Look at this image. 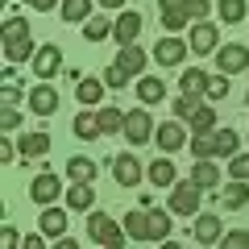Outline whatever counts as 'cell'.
<instances>
[{"label":"cell","instance_id":"15","mask_svg":"<svg viewBox=\"0 0 249 249\" xmlns=\"http://www.w3.org/2000/svg\"><path fill=\"white\" fill-rule=\"evenodd\" d=\"M145 62H150V54H145L142 46H124V50L116 54V67H121V71L129 75V79H133V75H142V71H145Z\"/></svg>","mask_w":249,"mask_h":249},{"label":"cell","instance_id":"38","mask_svg":"<svg viewBox=\"0 0 249 249\" xmlns=\"http://www.w3.org/2000/svg\"><path fill=\"white\" fill-rule=\"evenodd\" d=\"M229 178H237V183H249V154H237V158H229Z\"/></svg>","mask_w":249,"mask_h":249},{"label":"cell","instance_id":"53","mask_svg":"<svg viewBox=\"0 0 249 249\" xmlns=\"http://www.w3.org/2000/svg\"><path fill=\"white\" fill-rule=\"evenodd\" d=\"M245 100H249V91H245Z\"/></svg>","mask_w":249,"mask_h":249},{"label":"cell","instance_id":"29","mask_svg":"<svg viewBox=\"0 0 249 249\" xmlns=\"http://www.w3.org/2000/svg\"><path fill=\"white\" fill-rule=\"evenodd\" d=\"M249 204V183H237V178H229L224 183V208L229 212H237V208Z\"/></svg>","mask_w":249,"mask_h":249},{"label":"cell","instance_id":"45","mask_svg":"<svg viewBox=\"0 0 249 249\" xmlns=\"http://www.w3.org/2000/svg\"><path fill=\"white\" fill-rule=\"evenodd\" d=\"M17 100H21V88L17 83H4V108H17Z\"/></svg>","mask_w":249,"mask_h":249},{"label":"cell","instance_id":"37","mask_svg":"<svg viewBox=\"0 0 249 249\" xmlns=\"http://www.w3.org/2000/svg\"><path fill=\"white\" fill-rule=\"evenodd\" d=\"M204 96L212 100V104H216V100H224V96H229V75H220V71H216L212 79H208V91H204Z\"/></svg>","mask_w":249,"mask_h":249},{"label":"cell","instance_id":"11","mask_svg":"<svg viewBox=\"0 0 249 249\" xmlns=\"http://www.w3.org/2000/svg\"><path fill=\"white\" fill-rule=\"evenodd\" d=\"M112 175H116L121 187H137L145 170H142V162H137L133 154H116V158H112Z\"/></svg>","mask_w":249,"mask_h":249},{"label":"cell","instance_id":"51","mask_svg":"<svg viewBox=\"0 0 249 249\" xmlns=\"http://www.w3.org/2000/svg\"><path fill=\"white\" fill-rule=\"evenodd\" d=\"M96 4H100V9H121L124 0H96Z\"/></svg>","mask_w":249,"mask_h":249},{"label":"cell","instance_id":"44","mask_svg":"<svg viewBox=\"0 0 249 249\" xmlns=\"http://www.w3.org/2000/svg\"><path fill=\"white\" fill-rule=\"evenodd\" d=\"M0 245H4V249H17V245H21V237H17V229H13V224H4V232H0Z\"/></svg>","mask_w":249,"mask_h":249},{"label":"cell","instance_id":"48","mask_svg":"<svg viewBox=\"0 0 249 249\" xmlns=\"http://www.w3.org/2000/svg\"><path fill=\"white\" fill-rule=\"evenodd\" d=\"M54 249H79V241H71V237H58V241H54Z\"/></svg>","mask_w":249,"mask_h":249},{"label":"cell","instance_id":"34","mask_svg":"<svg viewBox=\"0 0 249 249\" xmlns=\"http://www.w3.org/2000/svg\"><path fill=\"white\" fill-rule=\"evenodd\" d=\"M216 9H220L224 25H237V21H245V17H249V13H245V0H220Z\"/></svg>","mask_w":249,"mask_h":249},{"label":"cell","instance_id":"23","mask_svg":"<svg viewBox=\"0 0 249 249\" xmlns=\"http://www.w3.org/2000/svg\"><path fill=\"white\" fill-rule=\"evenodd\" d=\"M91 199H96L91 183H71V187H67V208H71V212H88Z\"/></svg>","mask_w":249,"mask_h":249},{"label":"cell","instance_id":"17","mask_svg":"<svg viewBox=\"0 0 249 249\" xmlns=\"http://www.w3.org/2000/svg\"><path fill=\"white\" fill-rule=\"evenodd\" d=\"M124 232H129V241H150V208L124 212Z\"/></svg>","mask_w":249,"mask_h":249},{"label":"cell","instance_id":"46","mask_svg":"<svg viewBox=\"0 0 249 249\" xmlns=\"http://www.w3.org/2000/svg\"><path fill=\"white\" fill-rule=\"evenodd\" d=\"M17 154H21V150H17V145H13V142H4V145H0V158H4V162H13V158H17Z\"/></svg>","mask_w":249,"mask_h":249},{"label":"cell","instance_id":"27","mask_svg":"<svg viewBox=\"0 0 249 249\" xmlns=\"http://www.w3.org/2000/svg\"><path fill=\"white\" fill-rule=\"evenodd\" d=\"M208 79H212V75H204L199 71V67H191V71H183V79H178V88H183V96H204L208 91Z\"/></svg>","mask_w":249,"mask_h":249},{"label":"cell","instance_id":"31","mask_svg":"<svg viewBox=\"0 0 249 249\" xmlns=\"http://www.w3.org/2000/svg\"><path fill=\"white\" fill-rule=\"evenodd\" d=\"M75 137H79V142H96V137H100V121H96L91 108L75 116Z\"/></svg>","mask_w":249,"mask_h":249},{"label":"cell","instance_id":"10","mask_svg":"<svg viewBox=\"0 0 249 249\" xmlns=\"http://www.w3.org/2000/svg\"><path fill=\"white\" fill-rule=\"evenodd\" d=\"M58 67H62V50H58V46H54V42L37 46V54H34V75H37V79H42V83L54 79Z\"/></svg>","mask_w":249,"mask_h":249},{"label":"cell","instance_id":"41","mask_svg":"<svg viewBox=\"0 0 249 249\" xmlns=\"http://www.w3.org/2000/svg\"><path fill=\"white\" fill-rule=\"evenodd\" d=\"M208 13H212V0H187V17L196 21V25L208 17Z\"/></svg>","mask_w":249,"mask_h":249},{"label":"cell","instance_id":"40","mask_svg":"<svg viewBox=\"0 0 249 249\" xmlns=\"http://www.w3.org/2000/svg\"><path fill=\"white\" fill-rule=\"evenodd\" d=\"M196 108H199V104H196V96H178V100H175V116H178L183 124L191 121V112H196Z\"/></svg>","mask_w":249,"mask_h":249},{"label":"cell","instance_id":"47","mask_svg":"<svg viewBox=\"0 0 249 249\" xmlns=\"http://www.w3.org/2000/svg\"><path fill=\"white\" fill-rule=\"evenodd\" d=\"M25 4H34V9H37V13H50V9H54V4H58V0H25Z\"/></svg>","mask_w":249,"mask_h":249},{"label":"cell","instance_id":"33","mask_svg":"<svg viewBox=\"0 0 249 249\" xmlns=\"http://www.w3.org/2000/svg\"><path fill=\"white\" fill-rule=\"evenodd\" d=\"M170 229H175V220L166 212H150V241H170Z\"/></svg>","mask_w":249,"mask_h":249},{"label":"cell","instance_id":"20","mask_svg":"<svg viewBox=\"0 0 249 249\" xmlns=\"http://www.w3.org/2000/svg\"><path fill=\"white\" fill-rule=\"evenodd\" d=\"M191 137H208V133H216V108L212 104H199L196 112H191Z\"/></svg>","mask_w":249,"mask_h":249},{"label":"cell","instance_id":"6","mask_svg":"<svg viewBox=\"0 0 249 249\" xmlns=\"http://www.w3.org/2000/svg\"><path fill=\"white\" fill-rule=\"evenodd\" d=\"M245 67H249V50L241 42H229V46L216 50V71L220 75H241Z\"/></svg>","mask_w":249,"mask_h":249},{"label":"cell","instance_id":"7","mask_svg":"<svg viewBox=\"0 0 249 249\" xmlns=\"http://www.w3.org/2000/svg\"><path fill=\"white\" fill-rule=\"evenodd\" d=\"M29 112L34 116H54L58 112V88L54 83H34L29 88Z\"/></svg>","mask_w":249,"mask_h":249},{"label":"cell","instance_id":"18","mask_svg":"<svg viewBox=\"0 0 249 249\" xmlns=\"http://www.w3.org/2000/svg\"><path fill=\"white\" fill-rule=\"evenodd\" d=\"M191 183H196L199 191H216V187L224 183L220 166H216V162H196V166H191Z\"/></svg>","mask_w":249,"mask_h":249},{"label":"cell","instance_id":"25","mask_svg":"<svg viewBox=\"0 0 249 249\" xmlns=\"http://www.w3.org/2000/svg\"><path fill=\"white\" fill-rule=\"evenodd\" d=\"M58 13H62V21H71V25H83V21H91V0H62Z\"/></svg>","mask_w":249,"mask_h":249},{"label":"cell","instance_id":"21","mask_svg":"<svg viewBox=\"0 0 249 249\" xmlns=\"http://www.w3.org/2000/svg\"><path fill=\"white\" fill-rule=\"evenodd\" d=\"M137 100H142V104H162V100H166V83H162L158 75L137 79Z\"/></svg>","mask_w":249,"mask_h":249},{"label":"cell","instance_id":"32","mask_svg":"<svg viewBox=\"0 0 249 249\" xmlns=\"http://www.w3.org/2000/svg\"><path fill=\"white\" fill-rule=\"evenodd\" d=\"M83 37H88V42H104V37H112V21H108V17L83 21Z\"/></svg>","mask_w":249,"mask_h":249},{"label":"cell","instance_id":"16","mask_svg":"<svg viewBox=\"0 0 249 249\" xmlns=\"http://www.w3.org/2000/svg\"><path fill=\"white\" fill-rule=\"evenodd\" d=\"M145 178H150L154 187H175L178 183V170H175L170 158H154L150 166H145Z\"/></svg>","mask_w":249,"mask_h":249},{"label":"cell","instance_id":"36","mask_svg":"<svg viewBox=\"0 0 249 249\" xmlns=\"http://www.w3.org/2000/svg\"><path fill=\"white\" fill-rule=\"evenodd\" d=\"M162 25H166L170 34H178V29L191 25V17H187V9H166V13H162Z\"/></svg>","mask_w":249,"mask_h":249},{"label":"cell","instance_id":"26","mask_svg":"<svg viewBox=\"0 0 249 249\" xmlns=\"http://www.w3.org/2000/svg\"><path fill=\"white\" fill-rule=\"evenodd\" d=\"M96 121H100V133H124V112H121V108L100 104L96 108Z\"/></svg>","mask_w":249,"mask_h":249},{"label":"cell","instance_id":"19","mask_svg":"<svg viewBox=\"0 0 249 249\" xmlns=\"http://www.w3.org/2000/svg\"><path fill=\"white\" fill-rule=\"evenodd\" d=\"M17 150H21V158H42V154L50 150V133H46V129H34V133H21Z\"/></svg>","mask_w":249,"mask_h":249},{"label":"cell","instance_id":"49","mask_svg":"<svg viewBox=\"0 0 249 249\" xmlns=\"http://www.w3.org/2000/svg\"><path fill=\"white\" fill-rule=\"evenodd\" d=\"M21 249H42V237H37V232H29V237H25V245H21Z\"/></svg>","mask_w":249,"mask_h":249},{"label":"cell","instance_id":"42","mask_svg":"<svg viewBox=\"0 0 249 249\" xmlns=\"http://www.w3.org/2000/svg\"><path fill=\"white\" fill-rule=\"evenodd\" d=\"M100 79H104L108 88H124V83H129V75H124L121 67H116V62H112V67H104V75H100Z\"/></svg>","mask_w":249,"mask_h":249},{"label":"cell","instance_id":"22","mask_svg":"<svg viewBox=\"0 0 249 249\" xmlns=\"http://www.w3.org/2000/svg\"><path fill=\"white\" fill-rule=\"evenodd\" d=\"M104 79H79V88H75V96H79L83 108H100V100H104Z\"/></svg>","mask_w":249,"mask_h":249},{"label":"cell","instance_id":"39","mask_svg":"<svg viewBox=\"0 0 249 249\" xmlns=\"http://www.w3.org/2000/svg\"><path fill=\"white\" fill-rule=\"evenodd\" d=\"M220 249H249V232L245 229H232L220 237Z\"/></svg>","mask_w":249,"mask_h":249},{"label":"cell","instance_id":"9","mask_svg":"<svg viewBox=\"0 0 249 249\" xmlns=\"http://www.w3.org/2000/svg\"><path fill=\"white\" fill-rule=\"evenodd\" d=\"M187 46H191V54H216L220 50V34H216L212 21H199V25H191Z\"/></svg>","mask_w":249,"mask_h":249},{"label":"cell","instance_id":"3","mask_svg":"<svg viewBox=\"0 0 249 249\" xmlns=\"http://www.w3.org/2000/svg\"><path fill=\"white\" fill-rule=\"evenodd\" d=\"M199 199H204V191H199L191 178H183V183H175L170 187V212L175 216H199Z\"/></svg>","mask_w":249,"mask_h":249},{"label":"cell","instance_id":"24","mask_svg":"<svg viewBox=\"0 0 249 249\" xmlns=\"http://www.w3.org/2000/svg\"><path fill=\"white\" fill-rule=\"evenodd\" d=\"M37 224H42V232H46V237H54V241L67 237V212H62V208H46Z\"/></svg>","mask_w":249,"mask_h":249},{"label":"cell","instance_id":"13","mask_svg":"<svg viewBox=\"0 0 249 249\" xmlns=\"http://www.w3.org/2000/svg\"><path fill=\"white\" fill-rule=\"evenodd\" d=\"M154 142H158V150H166V154L183 150V145H187V129H183V121H166V124H158Z\"/></svg>","mask_w":249,"mask_h":249},{"label":"cell","instance_id":"28","mask_svg":"<svg viewBox=\"0 0 249 249\" xmlns=\"http://www.w3.org/2000/svg\"><path fill=\"white\" fill-rule=\"evenodd\" d=\"M212 142H216V158H237V145H241L237 129H216Z\"/></svg>","mask_w":249,"mask_h":249},{"label":"cell","instance_id":"43","mask_svg":"<svg viewBox=\"0 0 249 249\" xmlns=\"http://www.w3.org/2000/svg\"><path fill=\"white\" fill-rule=\"evenodd\" d=\"M0 124H4V133H13V129H21V112H17V108H4V116H0Z\"/></svg>","mask_w":249,"mask_h":249},{"label":"cell","instance_id":"2","mask_svg":"<svg viewBox=\"0 0 249 249\" xmlns=\"http://www.w3.org/2000/svg\"><path fill=\"white\" fill-rule=\"evenodd\" d=\"M88 232H91V241L104 245V249H124V237H129V232H124L108 212H91L88 216Z\"/></svg>","mask_w":249,"mask_h":249},{"label":"cell","instance_id":"8","mask_svg":"<svg viewBox=\"0 0 249 249\" xmlns=\"http://www.w3.org/2000/svg\"><path fill=\"white\" fill-rule=\"evenodd\" d=\"M58 191H62V183H58V175H50V170H42V175L29 183V199H34V204H42V208H54Z\"/></svg>","mask_w":249,"mask_h":249},{"label":"cell","instance_id":"4","mask_svg":"<svg viewBox=\"0 0 249 249\" xmlns=\"http://www.w3.org/2000/svg\"><path fill=\"white\" fill-rule=\"evenodd\" d=\"M150 137H154L150 112H145V108H129V112H124V142L129 145H145Z\"/></svg>","mask_w":249,"mask_h":249},{"label":"cell","instance_id":"35","mask_svg":"<svg viewBox=\"0 0 249 249\" xmlns=\"http://www.w3.org/2000/svg\"><path fill=\"white\" fill-rule=\"evenodd\" d=\"M191 154H196L199 162H212V158H216V142H212V133H208V137H191Z\"/></svg>","mask_w":249,"mask_h":249},{"label":"cell","instance_id":"1","mask_svg":"<svg viewBox=\"0 0 249 249\" xmlns=\"http://www.w3.org/2000/svg\"><path fill=\"white\" fill-rule=\"evenodd\" d=\"M34 54H37V46L29 42V21L25 17H4V58H9V67L34 58Z\"/></svg>","mask_w":249,"mask_h":249},{"label":"cell","instance_id":"14","mask_svg":"<svg viewBox=\"0 0 249 249\" xmlns=\"http://www.w3.org/2000/svg\"><path fill=\"white\" fill-rule=\"evenodd\" d=\"M220 237H224V220L216 212L196 216V241H199V245H220Z\"/></svg>","mask_w":249,"mask_h":249},{"label":"cell","instance_id":"52","mask_svg":"<svg viewBox=\"0 0 249 249\" xmlns=\"http://www.w3.org/2000/svg\"><path fill=\"white\" fill-rule=\"evenodd\" d=\"M158 249H183V245H178V241H162Z\"/></svg>","mask_w":249,"mask_h":249},{"label":"cell","instance_id":"12","mask_svg":"<svg viewBox=\"0 0 249 249\" xmlns=\"http://www.w3.org/2000/svg\"><path fill=\"white\" fill-rule=\"evenodd\" d=\"M187 50H191V46L170 34V37H162V42L154 46V58H158V67H178V62L187 58Z\"/></svg>","mask_w":249,"mask_h":249},{"label":"cell","instance_id":"50","mask_svg":"<svg viewBox=\"0 0 249 249\" xmlns=\"http://www.w3.org/2000/svg\"><path fill=\"white\" fill-rule=\"evenodd\" d=\"M158 4H162V13L166 9H187V0H158Z\"/></svg>","mask_w":249,"mask_h":249},{"label":"cell","instance_id":"5","mask_svg":"<svg viewBox=\"0 0 249 249\" xmlns=\"http://www.w3.org/2000/svg\"><path fill=\"white\" fill-rule=\"evenodd\" d=\"M137 34H142V13H133V9H124L121 17H112V42L121 46H137Z\"/></svg>","mask_w":249,"mask_h":249},{"label":"cell","instance_id":"30","mask_svg":"<svg viewBox=\"0 0 249 249\" xmlns=\"http://www.w3.org/2000/svg\"><path fill=\"white\" fill-rule=\"evenodd\" d=\"M67 178L71 183H96V162L91 158H71L67 162Z\"/></svg>","mask_w":249,"mask_h":249}]
</instances>
